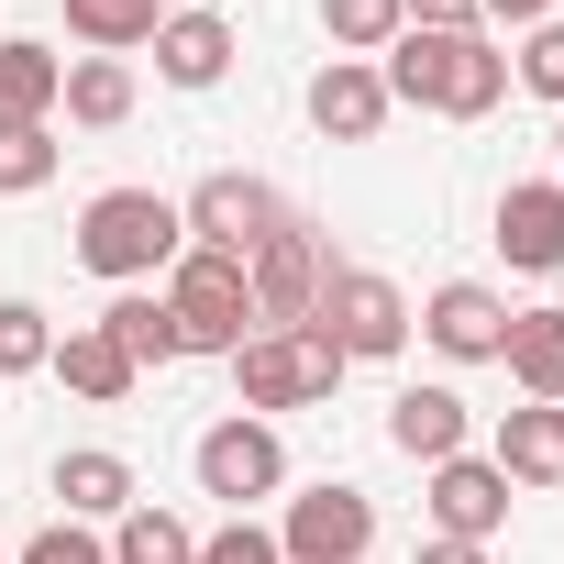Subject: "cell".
<instances>
[{"instance_id": "31", "label": "cell", "mask_w": 564, "mask_h": 564, "mask_svg": "<svg viewBox=\"0 0 564 564\" xmlns=\"http://www.w3.org/2000/svg\"><path fill=\"white\" fill-rule=\"evenodd\" d=\"M410 34H476V0H399Z\"/></svg>"}, {"instance_id": "5", "label": "cell", "mask_w": 564, "mask_h": 564, "mask_svg": "<svg viewBox=\"0 0 564 564\" xmlns=\"http://www.w3.org/2000/svg\"><path fill=\"white\" fill-rule=\"evenodd\" d=\"M311 322L333 333V355H344V366H388V355L410 344V322H421V311L388 289L377 265H333V276H322V300H311Z\"/></svg>"}, {"instance_id": "19", "label": "cell", "mask_w": 564, "mask_h": 564, "mask_svg": "<svg viewBox=\"0 0 564 564\" xmlns=\"http://www.w3.org/2000/svg\"><path fill=\"white\" fill-rule=\"evenodd\" d=\"M56 498H67V520H122L133 509V465L78 443V454H56Z\"/></svg>"}, {"instance_id": "20", "label": "cell", "mask_w": 564, "mask_h": 564, "mask_svg": "<svg viewBox=\"0 0 564 564\" xmlns=\"http://www.w3.org/2000/svg\"><path fill=\"white\" fill-rule=\"evenodd\" d=\"M56 89H67V56H56V45H0V133L45 122Z\"/></svg>"}, {"instance_id": "27", "label": "cell", "mask_w": 564, "mask_h": 564, "mask_svg": "<svg viewBox=\"0 0 564 564\" xmlns=\"http://www.w3.org/2000/svg\"><path fill=\"white\" fill-rule=\"evenodd\" d=\"M45 355H56V322L34 300H0V377H34Z\"/></svg>"}, {"instance_id": "10", "label": "cell", "mask_w": 564, "mask_h": 564, "mask_svg": "<svg viewBox=\"0 0 564 564\" xmlns=\"http://www.w3.org/2000/svg\"><path fill=\"white\" fill-rule=\"evenodd\" d=\"M509 531V476L487 454H443L432 465V542H498Z\"/></svg>"}, {"instance_id": "32", "label": "cell", "mask_w": 564, "mask_h": 564, "mask_svg": "<svg viewBox=\"0 0 564 564\" xmlns=\"http://www.w3.org/2000/svg\"><path fill=\"white\" fill-rule=\"evenodd\" d=\"M476 23H520L531 34V23H553V0H476Z\"/></svg>"}, {"instance_id": "17", "label": "cell", "mask_w": 564, "mask_h": 564, "mask_svg": "<svg viewBox=\"0 0 564 564\" xmlns=\"http://www.w3.org/2000/svg\"><path fill=\"white\" fill-rule=\"evenodd\" d=\"M388 443H399L410 465L465 454V399H454V388H399V399H388Z\"/></svg>"}, {"instance_id": "1", "label": "cell", "mask_w": 564, "mask_h": 564, "mask_svg": "<svg viewBox=\"0 0 564 564\" xmlns=\"http://www.w3.org/2000/svg\"><path fill=\"white\" fill-rule=\"evenodd\" d=\"M377 78H388V100L443 111V122H487V111L509 100V56H498L487 34H399Z\"/></svg>"}, {"instance_id": "6", "label": "cell", "mask_w": 564, "mask_h": 564, "mask_svg": "<svg viewBox=\"0 0 564 564\" xmlns=\"http://www.w3.org/2000/svg\"><path fill=\"white\" fill-rule=\"evenodd\" d=\"M322 276H333V254H322V232L289 210L254 254H243V289H254V333H300L311 322V300H322Z\"/></svg>"}, {"instance_id": "8", "label": "cell", "mask_w": 564, "mask_h": 564, "mask_svg": "<svg viewBox=\"0 0 564 564\" xmlns=\"http://www.w3.org/2000/svg\"><path fill=\"white\" fill-rule=\"evenodd\" d=\"M276 553H289V564H366V553H377V498L344 487V476L300 487L289 520H276Z\"/></svg>"}, {"instance_id": "33", "label": "cell", "mask_w": 564, "mask_h": 564, "mask_svg": "<svg viewBox=\"0 0 564 564\" xmlns=\"http://www.w3.org/2000/svg\"><path fill=\"white\" fill-rule=\"evenodd\" d=\"M410 564H487V542H421Z\"/></svg>"}, {"instance_id": "14", "label": "cell", "mask_w": 564, "mask_h": 564, "mask_svg": "<svg viewBox=\"0 0 564 564\" xmlns=\"http://www.w3.org/2000/svg\"><path fill=\"white\" fill-rule=\"evenodd\" d=\"M221 67H232V23L221 12H166L155 23V78L166 89H221Z\"/></svg>"}, {"instance_id": "2", "label": "cell", "mask_w": 564, "mask_h": 564, "mask_svg": "<svg viewBox=\"0 0 564 564\" xmlns=\"http://www.w3.org/2000/svg\"><path fill=\"white\" fill-rule=\"evenodd\" d=\"M177 254H188V221H177L166 188H100L78 210V265L111 276V289H144V276L177 265Z\"/></svg>"}, {"instance_id": "24", "label": "cell", "mask_w": 564, "mask_h": 564, "mask_svg": "<svg viewBox=\"0 0 564 564\" xmlns=\"http://www.w3.org/2000/svg\"><path fill=\"white\" fill-rule=\"evenodd\" d=\"M111 564H199V531H188L177 509H144V498H133V509L111 520Z\"/></svg>"}, {"instance_id": "25", "label": "cell", "mask_w": 564, "mask_h": 564, "mask_svg": "<svg viewBox=\"0 0 564 564\" xmlns=\"http://www.w3.org/2000/svg\"><path fill=\"white\" fill-rule=\"evenodd\" d=\"M322 34H333L344 56H388V45L410 34V12H399V0H322Z\"/></svg>"}, {"instance_id": "21", "label": "cell", "mask_w": 564, "mask_h": 564, "mask_svg": "<svg viewBox=\"0 0 564 564\" xmlns=\"http://www.w3.org/2000/svg\"><path fill=\"white\" fill-rule=\"evenodd\" d=\"M56 111H67V122H89V133L133 122V67H122V56H67V89H56Z\"/></svg>"}, {"instance_id": "35", "label": "cell", "mask_w": 564, "mask_h": 564, "mask_svg": "<svg viewBox=\"0 0 564 564\" xmlns=\"http://www.w3.org/2000/svg\"><path fill=\"white\" fill-rule=\"evenodd\" d=\"M188 12H210V0H188Z\"/></svg>"}, {"instance_id": "11", "label": "cell", "mask_w": 564, "mask_h": 564, "mask_svg": "<svg viewBox=\"0 0 564 564\" xmlns=\"http://www.w3.org/2000/svg\"><path fill=\"white\" fill-rule=\"evenodd\" d=\"M421 333H432L454 366H498V344H509V300H498V289H476V276H454V289H432Z\"/></svg>"}, {"instance_id": "15", "label": "cell", "mask_w": 564, "mask_h": 564, "mask_svg": "<svg viewBox=\"0 0 564 564\" xmlns=\"http://www.w3.org/2000/svg\"><path fill=\"white\" fill-rule=\"evenodd\" d=\"M509 487H564V410H542V399H520L509 421H498V454H487Z\"/></svg>"}, {"instance_id": "18", "label": "cell", "mask_w": 564, "mask_h": 564, "mask_svg": "<svg viewBox=\"0 0 564 564\" xmlns=\"http://www.w3.org/2000/svg\"><path fill=\"white\" fill-rule=\"evenodd\" d=\"M45 366H56V377H67L78 399H100V410H111V399H133V355H122V344H111L100 322H67Z\"/></svg>"}, {"instance_id": "30", "label": "cell", "mask_w": 564, "mask_h": 564, "mask_svg": "<svg viewBox=\"0 0 564 564\" xmlns=\"http://www.w3.org/2000/svg\"><path fill=\"white\" fill-rule=\"evenodd\" d=\"M12 564H111V542H100V531H78V520H56V531H34Z\"/></svg>"}, {"instance_id": "3", "label": "cell", "mask_w": 564, "mask_h": 564, "mask_svg": "<svg viewBox=\"0 0 564 564\" xmlns=\"http://www.w3.org/2000/svg\"><path fill=\"white\" fill-rule=\"evenodd\" d=\"M232 388H243V410L265 421V410L333 399V388H344V355H333L322 322H300V333H243V344H232Z\"/></svg>"}, {"instance_id": "26", "label": "cell", "mask_w": 564, "mask_h": 564, "mask_svg": "<svg viewBox=\"0 0 564 564\" xmlns=\"http://www.w3.org/2000/svg\"><path fill=\"white\" fill-rule=\"evenodd\" d=\"M56 155H67V144H56L45 122H23V133H0V199H34V188L56 177Z\"/></svg>"}, {"instance_id": "13", "label": "cell", "mask_w": 564, "mask_h": 564, "mask_svg": "<svg viewBox=\"0 0 564 564\" xmlns=\"http://www.w3.org/2000/svg\"><path fill=\"white\" fill-rule=\"evenodd\" d=\"M498 254H509L520 276H553V265H564V188H553V177L498 188Z\"/></svg>"}, {"instance_id": "16", "label": "cell", "mask_w": 564, "mask_h": 564, "mask_svg": "<svg viewBox=\"0 0 564 564\" xmlns=\"http://www.w3.org/2000/svg\"><path fill=\"white\" fill-rule=\"evenodd\" d=\"M498 366H509V388H520V399L564 410V311H509V344H498Z\"/></svg>"}, {"instance_id": "9", "label": "cell", "mask_w": 564, "mask_h": 564, "mask_svg": "<svg viewBox=\"0 0 564 564\" xmlns=\"http://www.w3.org/2000/svg\"><path fill=\"white\" fill-rule=\"evenodd\" d=\"M177 221H188V243H199V254H232V265H243L276 221H289V199H276L265 177H243V166H221V177H199V188L177 199Z\"/></svg>"}, {"instance_id": "34", "label": "cell", "mask_w": 564, "mask_h": 564, "mask_svg": "<svg viewBox=\"0 0 564 564\" xmlns=\"http://www.w3.org/2000/svg\"><path fill=\"white\" fill-rule=\"evenodd\" d=\"M553 155H564V133H553ZM553 188H564V177H553Z\"/></svg>"}, {"instance_id": "28", "label": "cell", "mask_w": 564, "mask_h": 564, "mask_svg": "<svg viewBox=\"0 0 564 564\" xmlns=\"http://www.w3.org/2000/svg\"><path fill=\"white\" fill-rule=\"evenodd\" d=\"M509 78H520V89H542V100L564 111V23H531V34H520V56H509Z\"/></svg>"}, {"instance_id": "23", "label": "cell", "mask_w": 564, "mask_h": 564, "mask_svg": "<svg viewBox=\"0 0 564 564\" xmlns=\"http://www.w3.org/2000/svg\"><path fill=\"white\" fill-rule=\"evenodd\" d=\"M155 23H166V0H67V34L89 56H133V45H155Z\"/></svg>"}, {"instance_id": "29", "label": "cell", "mask_w": 564, "mask_h": 564, "mask_svg": "<svg viewBox=\"0 0 564 564\" xmlns=\"http://www.w3.org/2000/svg\"><path fill=\"white\" fill-rule=\"evenodd\" d=\"M199 564H289V553H276V531L243 509V520H221V531L199 542Z\"/></svg>"}, {"instance_id": "7", "label": "cell", "mask_w": 564, "mask_h": 564, "mask_svg": "<svg viewBox=\"0 0 564 564\" xmlns=\"http://www.w3.org/2000/svg\"><path fill=\"white\" fill-rule=\"evenodd\" d=\"M188 465H199V498H232V520H243L254 498H276V487H289V443H276V421H254V410L210 421Z\"/></svg>"}, {"instance_id": "4", "label": "cell", "mask_w": 564, "mask_h": 564, "mask_svg": "<svg viewBox=\"0 0 564 564\" xmlns=\"http://www.w3.org/2000/svg\"><path fill=\"white\" fill-rule=\"evenodd\" d=\"M166 322H177L188 355H232V344L254 333V289H243V265L188 243V254L166 265Z\"/></svg>"}, {"instance_id": "22", "label": "cell", "mask_w": 564, "mask_h": 564, "mask_svg": "<svg viewBox=\"0 0 564 564\" xmlns=\"http://www.w3.org/2000/svg\"><path fill=\"white\" fill-rule=\"evenodd\" d=\"M100 333H111V344H122V355H133V377H144V366H177V355H188V344H177V322H166V300H155V289H122V300H111V311H100Z\"/></svg>"}, {"instance_id": "12", "label": "cell", "mask_w": 564, "mask_h": 564, "mask_svg": "<svg viewBox=\"0 0 564 564\" xmlns=\"http://www.w3.org/2000/svg\"><path fill=\"white\" fill-rule=\"evenodd\" d=\"M399 100H388V78H377V56H333L322 78H311V122L333 133V144H377V122H388Z\"/></svg>"}, {"instance_id": "36", "label": "cell", "mask_w": 564, "mask_h": 564, "mask_svg": "<svg viewBox=\"0 0 564 564\" xmlns=\"http://www.w3.org/2000/svg\"><path fill=\"white\" fill-rule=\"evenodd\" d=\"M0 564H12V553H0Z\"/></svg>"}]
</instances>
